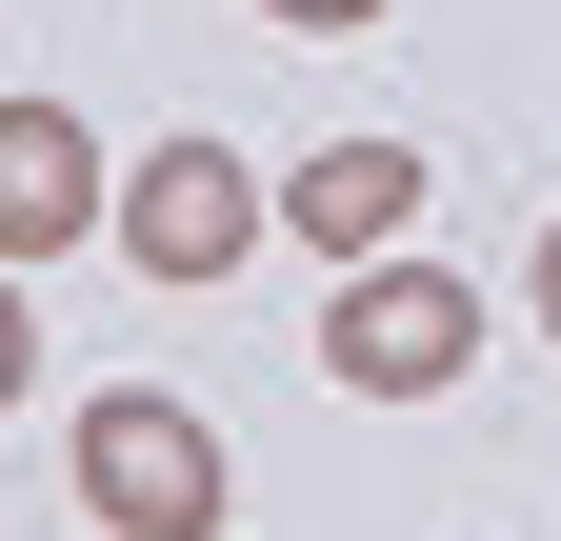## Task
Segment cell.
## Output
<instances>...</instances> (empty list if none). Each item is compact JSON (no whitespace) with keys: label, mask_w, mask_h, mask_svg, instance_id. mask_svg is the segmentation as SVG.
<instances>
[{"label":"cell","mask_w":561,"mask_h":541,"mask_svg":"<svg viewBox=\"0 0 561 541\" xmlns=\"http://www.w3.org/2000/svg\"><path fill=\"white\" fill-rule=\"evenodd\" d=\"M261 21H301V41H362V21H381V0H261Z\"/></svg>","instance_id":"obj_6"},{"label":"cell","mask_w":561,"mask_h":541,"mask_svg":"<svg viewBox=\"0 0 561 541\" xmlns=\"http://www.w3.org/2000/svg\"><path fill=\"white\" fill-rule=\"evenodd\" d=\"M21 361H41V342H21V281H0V422H21Z\"/></svg>","instance_id":"obj_7"},{"label":"cell","mask_w":561,"mask_h":541,"mask_svg":"<svg viewBox=\"0 0 561 541\" xmlns=\"http://www.w3.org/2000/svg\"><path fill=\"white\" fill-rule=\"evenodd\" d=\"M321 361L362 381V401H442V381L481 361V281H442V261H341Z\"/></svg>","instance_id":"obj_2"},{"label":"cell","mask_w":561,"mask_h":541,"mask_svg":"<svg viewBox=\"0 0 561 541\" xmlns=\"http://www.w3.org/2000/svg\"><path fill=\"white\" fill-rule=\"evenodd\" d=\"M261 221H280V200L241 181V141H140L121 161V261H140V281H241Z\"/></svg>","instance_id":"obj_3"},{"label":"cell","mask_w":561,"mask_h":541,"mask_svg":"<svg viewBox=\"0 0 561 541\" xmlns=\"http://www.w3.org/2000/svg\"><path fill=\"white\" fill-rule=\"evenodd\" d=\"M401 221H421V141H321L280 181V241H321V261H401Z\"/></svg>","instance_id":"obj_5"},{"label":"cell","mask_w":561,"mask_h":541,"mask_svg":"<svg viewBox=\"0 0 561 541\" xmlns=\"http://www.w3.org/2000/svg\"><path fill=\"white\" fill-rule=\"evenodd\" d=\"M101 221H121L101 141L60 101H0V261H60V241H101Z\"/></svg>","instance_id":"obj_4"},{"label":"cell","mask_w":561,"mask_h":541,"mask_svg":"<svg viewBox=\"0 0 561 541\" xmlns=\"http://www.w3.org/2000/svg\"><path fill=\"white\" fill-rule=\"evenodd\" d=\"M81 521L101 541H221V422L161 381H101L81 401Z\"/></svg>","instance_id":"obj_1"},{"label":"cell","mask_w":561,"mask_h":541,"mask_svg":"<svg viewBox=\"0 0 561 541\" xmlns=\"http://www.w3.org/2000/svg\"><path fill=\"white\" fill-rule=\"evenodd\" d=\"M522 301H541V342H561V221H541V261H522Z\"/></svg>","instance_id":"obj_8"}]
</instances>
